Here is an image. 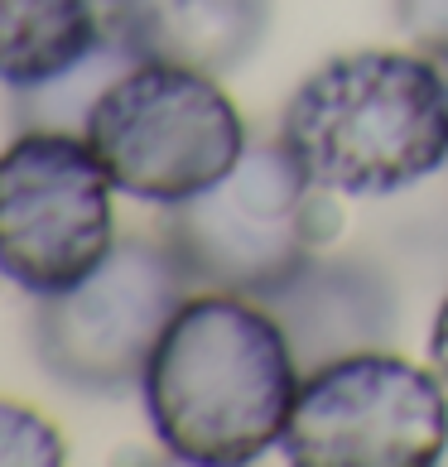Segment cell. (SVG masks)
Segmentation results:
<instances>
[{"label":"cell","mask_w":448,"mask_h":467,"mask_svg":"<svg viewBox=\"0 0 448 467\" xmlns=\"http://www.w3.org/2000/svg\"><path fill=\"white\" fill-rule=\"evenodd\" d=\"M130 63H135V54L107 34V39H101L82 63L68 67V73L39 82V88H25L20 92V120L25 126H54V130H78L82 135L97 97L107 92Z\"/></svg>","instance_id":"8fae6325"},{"label":"cell","mask_w":448,"mask_h":467,"mask_svg":"<svg viewBox=\"0 0 448 467\" xmlns=\"http://www.w3.org/2000/svg\"><path fill=\"white\" fill-rule=\"evenodd\" d=\"M261 304L280 318L304 371L352 352H376L395 333V294L386 275L367 261H342L323 251L308 255Z\"/></svg>","instance_id":"ba28073f"},{"label":"cell","mask_w":448,"mask_h":467,"mask_svg":"<svg viewBox=\"0 0 448 467\" xmlns=\"http://www.w3.org/2000/svg\"><path fill=\"white\" fill-rule=\"evenodd\" d=\"M111 193L78 130L25 126L0 150V275L29 299L82 285L116 246Z\"/></svg>","instance_id":"8992f818"},{"label":"cell","mask_w":448,"mask_h":467,"mask_svg":"<svg viewBox=\"0 0 448 467\" xmlns=\"http://www.w3.org/2000/svg\"><path fill=\"white\" fill-rule=\"evenodd\" d=\"M295 467H429L448 453V386L391 352H352L304 371L285 429Z\"/></svg>","instance_id":"52a82bcc"},{"label":"cell","mask_w":448,"mask_h":467,"mask_svg":"<svg viewBox=\"0 0 448 467\" xmlns=\"http://www.w3.org/2000/svg\"><path fill=\"white\" fill-rule=\"evenodd\" d=\"M338 232L333 193L289 160V150L246 145L232 174L164 207L160 236L174 246L193 289L266 299Z\"/></svg>","instance_id":"3957f363"},{"label":"cell","mask_w":448,"mask_h":467,"mask_svg":"<svg viewBox=\"0 0 448 467\" xmlns=\"http://www.w3.org/2000/svg\"><path fill=\"white\" fill-rule=\"evenodd\" d=\"M188 294L193 280L164 236H120L82 285L34 299V352L73 390H130Z\"/></svg>","instance_id":"5b68a950"},{"label":"cell","mask_w":448,"mask_h":467,"mask_svg":"<svg viewBox=\"0 0 448 467\" xmlns=\"http://www.w3.org/2000/svg\"><path fill=\"white\" fill-rule=\"evenodd\" d=\"M82 140L116 193L174 207L232 174L246 154V120L213 73L160 58H135L82 126Z\"/></svg>","instance_id":"277c9868"},{"label":"cell","mask_w":448,"mask_h":467,"mask_svg":"<svg viewBox=\"0 0 448 467\" xmlns=\"http://www.w3.org/2000/svg\"><path fill=\"white\" fill-rule=\"evenodd\" d=\"M107 39L97 0H0V88L25 92L68 73Z\"/></svg>","instance_id":"30bf717a"},{"label":"cell","mask_w":448,"mask_h":467,"mask_svg":"<svg viewBox=\"0 0 448 467\" xmlns=\"http://www.w3.org/2000/svg\"><path fill=\"white\" fill-rule=\"evenodd\" d=\"M395 25L410 48L448 63V0H395Z\"/></svg>","instance_id":"4fadbf2b"},{"label":"cell","mask_w":448,"mask_h":467,"mask_svg":"<svg viewBox=\"0 0 448 467\" xmlns=\"http://www.w3.org/2000/svg\"><path fill=\"white\" fill-rule=\"evenodd\" d=\"M68 443L54 420L20 400H0V467H58Z\"/></svg>","instance_id":"7c38bea8"},{"label":"cell","mask_w":448,"mask_h":467,"mask_svg":"<svg viewBox=\"0 0 448 467\" xmlns=\"http://www.w3.org/2000/svg\"><path fill=\"white\" fill-rule=\"evenodd\" d=\"M429 361H434V371L443 376V386H448V299L439 304L434 327H429Z\"/></svg>","instance_id":"5bb4252c"},{"label":"cell","mask_w":448,"mask_h":467,"mask_svg":"<svg viewBox=\"0 0 448 467\" xmlns=\"http://www.w3.org/2000/svg\"><path fill=\"white\" fill-rule=\"evenodd\" d=\"M304 367L280 318L246 294H188L141 376L160 443L193 467H241L285 439Z\"/></svg>","instance_id":"6da1fadb"},{"label":"cell","mask_w":448,"mask_h":467,"mask_svg":"<svg viewBox=\"0 0 448 467\" xmlns=\"http://www.w3.org/2000/svg\"><path fill=\"white\" fill-rule=\"evenodd\" d=\"M101 5V15H107V29H111V10H116V0H97Z\"/></svg>","instance_id":"9a60e30c"},{"label":"cell","mask_w":448,"mask_h":467,"mask_svg":"<svg viewBox=\"0 0 448 467\" xmlns=\"http://www.w3.org/2000/svg\"><path fill=\"white\" fill-rule=\"evenodd\" d=\"M443 67H448V63H443Z\"/></svg>","instance_id":"2e32d148"},{"label":"cell","mask_w":448,"mask_h":467,"mask_svg":"<svg viewBox=\"0 0 448 467\" xmlns=\"http://www.w3.org/2000/svg\"><path fill=\"white\" fill-rule=\"evenodd\" d=\"M266 29L270 0H116L107 34L135 58L227 78L255 58Z\"/></svg>","instance_id":"9c48e42d"},{"label":"cell","mask_w":448,"mask_h":467,"mask_svg":"<svg viewBox=\"0 0 448 467\" xmlns=\"http://www.w3.org/2000/svg\"><path fill=\"white\" fill-rule=\"evenodd\" d=\"M280 145L328 193L386 198L415 188L448 164V67L420 48L338 54L295 88Z\"/></svg>","instance_id":"7a4b0ae2"}]
</instances>
